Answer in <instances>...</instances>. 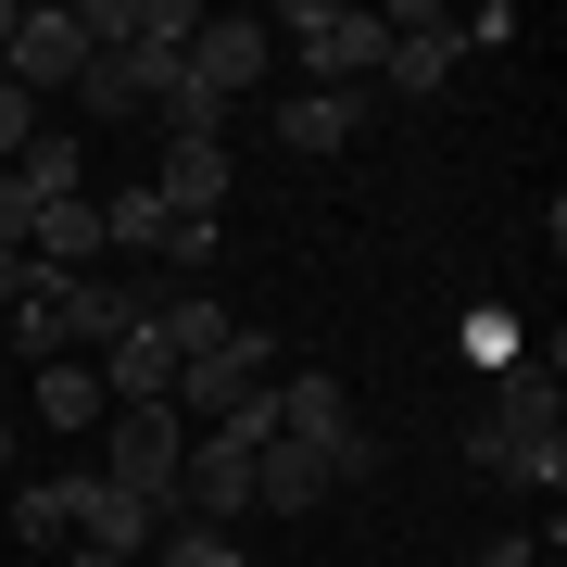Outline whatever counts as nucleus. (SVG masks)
I'll use <instances>...</instances> for the list:
<instances>
[{"label": "nucleus", "instance_id": "f257e3e1", "mask_svg": "<svg viewBox=\"0 0 567 567\" xmlns=\"http://www.w3.org/2000/svg\"><path fill=\"white\" fill-rule=\"evenodd\" d=\"M567 391H555V365H492V404L480 429H466V466L480 480H529V492H555V466H567Z\"/></svg>", "mask_w": 567, "mask_h": 567}, {"label": "nucleus", "instance_id": "f03ea898", "mask_svg": "<svg viewBox=\"0 0 567 567\" xmlns=\"http://www.w3.org/2000/svg\"><path fill=\"white\" fill-rule=\"evenodd\" d=\"M265 39L303 51L316 89H379V63H391V13H353V0H290Z\"/></svg>", "mask_w": 567, "mask_h": 567}, {"label": "nucleus", "instance_id": "7ed1b4c3", "mask_svg": "<svg viewBox=\"0 0 567 567\" xmlns=\"http://www.w3.org/2000/svg\"><path fill=\"white\" fill-rule=\"evenodd\" d=\"M177 466H189L177 404H114V416H102V480H114V492H140L152 517H177Z\"/></svg>", "mask_w": 567, "mask_h": 567}, {"label": "nucleus", "instance_id": "20e7f679", "mask_svg": "<svg viewBox=\"0 0 567 567\" xmlns=\"http://www.w3.org/2000/svg\"><path fill=\"white\" fill-rule=\"evenodd\" d=\"M89 76V13H63V0H13V39H0V89H76Z\"/></svg>", "mask_w": 567, "mask_h": 567}, {"label": "nucleus", "instance_id": "39448f33", "mask_svg": "<svg viewBox=\"0 0 567 567\" xmlns=\"http://www.w3.org/2000/svg\"><path fill=\"white\" fill-rule=\"evenodd\" d=\"M265 63H278V39H265L252 13H203V39H189L177 89H189V102H215V114H240L252 89H265Z\"/></svg>", "mask_w": 567, "mask_h": 567}, {"label": "nucleus", "instance_id": "423d86ee", "mask_svg": "<svg viewBox=\"0 0 567 567\" xmlns=\"http://www.w3.org/2000/svg\"><path fill=\"white\" fill-rule=\"evenodd\" d=\"M265 379H278V341H265V328H227L215 353L177 365V391H164V404H177V429H215V416L240 404V391H265Z\"/></svg>", "mask_w": 567, "mask_h": 567}, {"label": "nucleus", "instance_id": "0eeeda50", "mask_svg": "<svg viewBox=\"0 0 567 567\" xmlns=\"http://www.w3.org/2000/svg\"><path fill=\"white\" fill-rule=\"evenodd\" d=\"M177 517H203V529H240V517H252V442H227V429H189Z\"/></svg>", "mask_w": 567, "mask_h": 567}, {"label": "nucleus", "instance_id": "6e6552de", "mask_svg": "<svg viewBox=\"0 0 567 567\" xmlns=\"http://www.w3.org/2000/svg\"><path fill=\"white\" fill-rule=\"evenodd\" d=\"M152 543H164V517L140 505V492H114L102 466H89V480H76V555H114V567H140Z\"/></svg>", "mask_w": 567, "mask_h": 567}, {"label": "nucleus", "instance_id": "1a4fd4ad", "mask_svg": "<svg viewBox=\"0 0 567 567\" xmlns=\"http://www.w3.org/2000/svg\"><path fill=\"white\" fill-rule=\"evenodd\" d=\"M454 51H466L454 13H391V63H379V89H391V102H429V89L454 76Z\"/></svg>", "mask_w": 567, "mask_h": 567}, {"label": "nucleus", "instance_id": "9d476101", "mask_svg": "<svg viewBox=\"0 0 567 567\" xmlns=\"http://www.w3.org/2000/svg\"><path fill=\"white\" fill-rule=\"evenodd\" d=\"M164 391H177V353H164L152 316H126L102 341V404H164Z\"/></svg>", "mask_w": 567, "mask_h": 567}, {"label": "nucleus", "instance_id": "9b49d317", "mask_svg": "<svg viewBox=\"0 0 567 567\" xmlns=\"http://www.w3.org/2000/svg\"><path fill=\"white\" fill-rule=\"evenodd\" d=\"M76 480H89V466H63V480H51V466H39V480H13V492H0V529H13V543H63V555H76Z\"/></svg>", "mask_w": 567, "mask_h": 567}, {"label": "nucleus", "instance_id": "f8f14e48", "mask_svg": "<svg viewBox=\"0 0 567 567\" xmlns=\"http://www.w3.org/2000/svg\"><path fill=\"white\" fill-rule=\"evenodd\" d=\"M365 114H379V89H303L278 114V140L290 152H341V140H365Z\"/></svg>", "mask_w": 567, "mask_h": 567}, {"label": "nucleus", "instance_id": "ddd939ff", "mask_svg": "<svg viewBox=\"0 0 567 567\" xmlns=\"http://www.w3.org/2000/svg\"><path fill=\"white\" fill-rule=\"evenodd\" d=\"M164 203L177 215H227V140H164Z\"/></svg>", "mask_w": 567, "mask_h": 567}, {"label": "nucleus", "instance_id": "4468645a", "mask_svg": "<svg viewBox=\"0 0 567 567\" xmlns=\"http://www.w3.org/2000/svg\"><path fill=\"white\" fill-rule=\"evenodd\" d=\"M353 429V404H341V379H278V442H303L316 466H328V442Z\"/></svg>", "mask_w": 567, "mask_h": 567}, {"label": "nucleus", "instance_id": "2eb2a0df", "mask_svg": "<svg viewBox=\"0 0 567 567\" xmlns=\"http://www.w3.org/2000/svg\"><path fill=\"white\" fill-rule=\"evenodd\" d=\"M152 328H164V353L189 365V353H215V341H227V328H240V316H227L215 290H177V278H164V290H152Z\"/></svg>", "mask_w": 567, "mask_h": 567}, {"label": "nucleus", "instance_id": "dca6fc26", "mask_svg": "<svg viewBox=\"0 0 567 567\" xmlns=\"http://www.w3.org/2000/svg\"><path fill=\"white\" fill-rule=\"evenodd\" d=\"M316 492H328V466H316L303 442H265V454H252V505H265V517H303Z\"/></svg>", "mask_w": 567, "mask_h": 567}, {"label": "nucleus", "instance_id": "f3484780", "mask_svg": "<svg viewBox=\"0 0 567 567\" xmlns=\"http://www.w3.org/2000/svg\"><path fill=\"white\" fill-rule=\"evenodd\" d=\"M102 365H39V429H102Z\"/></svg>", "mask_w": 567, "mask_h": 567}, {"label": "nucleus", "instance_id": "a211bd4d", "mask_svg": "<svg viewBox=\"0 0 567 567\" xmlns=\"http://www.w3.org/2000/svg\"><path fill=\"white\" fill-rule=\"evenodd\" d=\"M76 102L102 114V126H126V114H152V89H140V63H126V51H89V76H76Z\"/></svg>", "mask_w": 567, "mask_h": 567}, {"label": "nucleus", "instance_id": "6ab92c4d", "mask_svg": "<svg viewBox=\"0 0 567 567\" xmlns=\"http://www.w3.org/2000/svg\"><path fill=\"white\" fill-rule=\"evenodd\" d=\"M13 177L39 189V203H76V189H89V152H76V140H25V152H13Z\"/></svg>", "mask_w": 567, "mask_h": 567}, {"label": "nucleus", "instance_id": "aec40b11", "mask_svg": "<svg viewBox=\"0 0 567 567\" xmlns=\"http://www.w3.org/2000/svg\"><path fill=\"white\" fill-rule=\"evenodd\" d=\"M25 227H39V189H25L13 164H0V252H25Z\"/></svg>", "mask_w": 567, "mask_h": 567}, {"label": "nucleus", "instance_id": "412c9836", "mask_svg": "<svg viewBox=\"0 0 567 567\" xmlns=\"http://www.w3.org/2000/svg\"><path fill=\"white\" fill-rule=\"evenodd\" d=\"M25 140H39V102H25V89H0V164H13Z\"/></svg>", "mask_w": 567, "mask_h": 567}, {"label": "nucleus", "instance_id": "4be33fe9", "mask_svg": "<svg viewBox=\"0 0 567 567\" xmlns=\"http://www.w3.org/2000/svg\"><path fill=\"white\" fill-rule=\"evenodd\" d=\"M25 290H39V265H25V252H0V316H13Z\"/></svg>", "mask_w": 567, "mask_h": 567}, {"label": "nucleus", "instance_id": "5701e85b", "mask_svg": "<svg viewBox=\"0 0 567 567\" xmlns=\"http://www.w3.org/2000/svg\"><path fill=\"white\" fill-rule=\"evenodd\" d=\"M63 567H114V555H63Z\"/></svg>", "mask_w": 567, "mask_h": 567}]
</instances>
